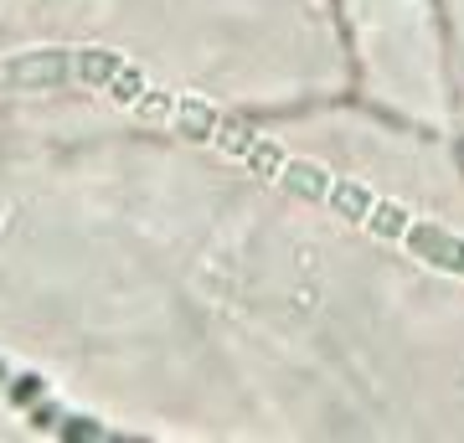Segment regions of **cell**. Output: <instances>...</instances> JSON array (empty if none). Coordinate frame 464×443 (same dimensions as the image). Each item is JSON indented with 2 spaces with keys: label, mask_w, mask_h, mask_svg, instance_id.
Listing matches in <instances>:
<instances>
[{
  "label": "cell",
  "mask_w": 464,
  "mask_h": 443,
  "mask_svg": "<svg viewBox=\"0 0 464 443\" xmlns=\"http://www.w3.org/2000/svg\"><path fill=\"white\" fill-rule=\"evenodd\" d=\"M444 5H449V32H454V47H459L454 88H459V124H464V0H444Z\"/></svg>",
  "instance_id": "cell-2"
},
{
  "label": "cell",
  "mask_w": 464,
  "mask_h": 443,
  "mask_svg": "<svg viewBox=\"0 0 464 443\" xmlns=\"http://www.w3.org/2000/svg\"><path fill=\"white\" fill-rule=\"evenodd\" d=\"M362 57L366 99L392 114L429 124L433 134L459 130V93L433 32V0H335Z\"/></svg>",
  "instance_id": "cell-1"
}]
</instances>
